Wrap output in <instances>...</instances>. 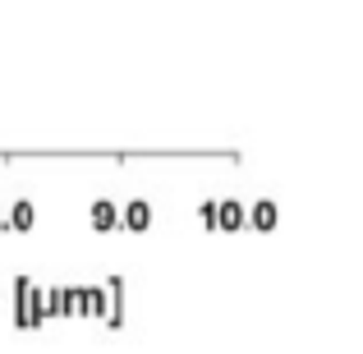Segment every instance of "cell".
<instances>
[{
  "label": "cell",
  "mask_w": 363,
  "mask_h": 354,
  "mask_svg": "<svg viewBox=\"0 0 363 354\" xmlns=\"http://www.w3.org/2000/svg\"><path fill=\"white\" fill-rule=\"evenodd\" d=\"M152 221H157V212H152L147 198H129V207L120 212V226H124L129 235H147V231H152Z\"/></svg>",
  "instance_id": "obj_1"
},
{
  "label": "cell",
  "mask_w": 363,
  "mask_h": 354,
  "mask_svg": "<svg viewBox=\"0 0 363 354\" xmlns=\"http://www.w3.org/2000/svg\"><path fill=\"white\" fill-rule=\"evenodd\" d=\"M276 221H281V207L272 203V198H257L253 207L244 212V226H253L257 235H267V231H276Z\"/></svg>",
  "instance_id": "obj_2"
},
{
  "label": "cell",
  "mask_w": 363,
  "mask_h": 354,
  "mask_svg": "<svg viewBox=\"0 0 363 354\" xmlns=\"http://www.w3.org/2000/svg\"><path fill=\"white\" fill-rule=\"evenodd\" d=\"M88 221H92V231H97V235H111V231H120V207L111 203V198H92Z\"/></svg>",
  "instance_id": "obj_3"
},
{
  "label": "cell",
  "mask_w": 363,
  "mask_h": 354,
  "mask_svg": "<svg viewBox=\"0 0 363 354\" xmlns=\"http://www.w3.org/2000/svg\"><path fill=\"white\" fill-rule=\"evenodd\" d=\"M74 313H83V318H106L111 313V299H106V290H74Z\"/></svg>",
  "instance_id": "obj_4"
},
{
  "label": "cell",
  "mask_w": 363,
  "mask_h": 354,
  "mask_svg": "<svg viewBox=\"0 0 363 354\" xmlns=\"http://www.w3.org/2000/svg\"><path fill=\"white\" fill-rule=\"evenodd\" d=\"M33 226H37V207H33V198H14V207L5 212V231L28 235Z\"/></svg>",
  "instance_id": "obj_5"
},
{
  "label": "cell",
  "mask_w": 363,
  "mask_h": 354,
  "mask_svg": "<svg viewBox=\"0 0 363 354\" xmlns=\"http://www.w3.org/2000/svg\"><path fill=\"white\" fill-rule=\"evenodd\" d=\"M216 231H225V235L244 231V203L240 198H221L216 203Z\"/></svg>",
  "instance_id": "obj_6"
},
{
  "label": "cell",
  "mask_w": 363,
  "mask_h": 354,
  "mask_svg": "<svg viewBox=\"0 0 363 354\" xmlns=\"http://www.w3.org/2000/svg\"><path fill=\"white\" fill-rule=\"evenodd\" d=\"M198 216H203L207 231H216V203H203V212H198Z\"/></svg>",
  "instance_id": "obj_7"
},
{
  "label": "cell",
  "mask_w": 363,
  "mask_h": 354,
  "mask_svg": "<svg viewBox=\"0 0 363 354\" xmlns=\"http://www.w3.org/2000/svg\"><path fill=\"white\" fill-rule=\"evenodd\" d=\"M0 231H5V207H0Z\"/></svg>",
  "instance_id": "obj_8"
}]
</instances>
